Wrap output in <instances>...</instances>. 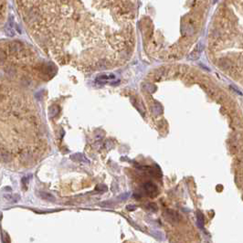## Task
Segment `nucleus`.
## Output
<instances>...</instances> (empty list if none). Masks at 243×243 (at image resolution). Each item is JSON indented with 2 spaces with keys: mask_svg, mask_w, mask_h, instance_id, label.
Here are the masks:
<instances>
[{
  "mask_svg": "<svg viewBox=\"0 0 243 243\" xmlns=\"http://www.w3.org/2000/svg\"><path fill=\"white\" fill-rule=\"evenodd\" d=\"M35 41L60 62L104 70L101 51L111 43L109 18L129 17L130 0H14Z\"/></svg>",
  "mask_w": 243,
  "mask_h": 243,
  "instance_id": "f257e3e1",
  "label": "nucleus"
},
{
  "mask_svg": "<svg viewBox=\"0 0 243 243\" xmlns=\"http://www.w3.org/2000/svg\"><path fill=\"white\" fill-rule=\"evenodd\" d=\"M165 218L167 219L168 221H171L172 223H175L178 221V213H176L175 211L174 210H170V209H167L165 213Z\"/></svg>",
  "mask_w": 243,
  "mask_h": 243,
  "instance_id": "f03ea898",
  "label": "nucleus"
},
{
  "mask_svg": "<svg viewBox=\"0 0 243 243\" xmlns=\"http://www.w3.org/2000/svg\"><path fill=\"white\" fill-rule=\"evenodd\" d=\"M144 188H145V192L147 194H149L150 196H155V194L156 192L155 185L154 184H152V183H146V184H145Z\"/></svg>",
  "mask_w": 243,
  "mask_h": 243,
  "instance_id": "7ed1b4c3",
  "label": "nucleus"
},
{
  "mask_svg": "<svg viewBox=\"0 0 243 243\" xmlns=\"http://www.w3.org/2000/svg\"><path fill=\"white\" fill-rule=\"evenodd\" d=\"M203 50V45L200 44L197 47V49H196L190 55H189V59L190 60H197L199 58V56H200V52Z\"/></svg>",
  "mask_w": 243,
  "mask_h": 243,
  "instance_id": "20e7f679",
  "label": "nucleus"
},
{
  "mask_svg": "<svg viewBox=\"0 0 243 243\" xmlns=\"http://www.w3.org/2000/svg\"><path fill=\"white\" fill-rule=\"evenodd\" d=\"M40 196L41 198H43L45 200H48V201H54L55 200V198L53 197L51 194H50V193H44V192H42V193L40 194Z\"/></svg>",
  "mask_w": 243,
  "mask_h": 243,
  "instance_id": "39448f33",
  "label": "nucleus"
},
{
  "mask_svg": "<svg viewBox=\"0 0 243 243\" xmlns=\"http://www.w3.org/2000/svg\"><path fill=\"white\" fill-rule=\"evenodd\" d=\"M56 114H58V107L57 106H52L50 109V117H54Z\"/></svg>",
  "mask_w": 243,
  "mask_h": 243,
  "instance_id": "423d86ee",
  "label": "nucleus"
},
{
  "mask_svg": "<svg viewBox=\"0 0 243 243\" xmlns=\"http://www.w3.org/2000/svg\"><path fill=\"white\" fill-rule=\"evenodd\" d=\"M198 222L200 227H203L204 225V217L201 213H198Z\"/></svg>",
  "mask_w": 243,
  "mask_h": 243,
  "instance_id": "0eeeda50",
  "label": "nucleus"
},
{
  "mask_svg": "<svg viewBox=\"0 0 243 243\" xmlns=\"http://www.w3.org/2000/svg\"><path fill=\"white\" fill-rule=\"evenodd\" d=\"M97 189H100L101 191H106L107 188H106V186H104V185H100V186H98V188H97Z\"/></svg>",
  "mask_w": 243,
  "mask_h": 243,
  "instance_id": "6e6552de",
  "label": "nucleus"
},
{
  "mask_svg": "<svg viewBox=\"0 0 243 243\" xmlns=\"http://www.w3.org/2000/svg\"><path fill=\"white\" fill-rule=\"evenodd\" d=\"M213 1H214V3H215V2H217V1H218V0H213Z\"/></svg>",
  "mask_w": 243,
  "mask_h": 243,
  "instance_id": "1a4fd4ad",
  "label": "nucleus"
}]
</instances>
